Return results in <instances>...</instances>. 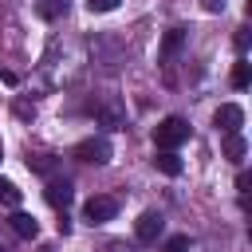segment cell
<instances>
[{
    "mask_svg": "<svg viewBox=\"0 0 252 252\" xmlns=\"http://www.w3.org/2000/svg\"><path fill=\"white\" fill-rule=\"evenodd\" d=\"M114 213H118V201H114V197H106V193H98V197H91V201L83 205L87 224H106Z\"/></svg>",
    "mask_w": 252,
    "mask_h": 252,
    "instance_id": "3957f363",
    "label": "cell"
},
{
    "mask_svg": "<svg viewBox=\"0 0 252 252\" xmlns=\"http://www.w3.org/2000/svg\"><path fill=\"white\" fill-rule=\"evenodd\" d=\"M185 138H189V122H185V118H177V114L161 118V122H158V130H154L158 150H177Z\"/></svg>",
    "mask_w": 252,
    "mask_h": 252,
    "instance_id": "6da1fadb",
    "label": "cell"
},
{
    "mask_svg": "<svg viewBox=\"0 0 252 252\" xmlns=\"http://www.w3.org/2000/svg\"><path fill=\"white\" fill-rule=\"evenodd\" d=\"M75 158L79 161H91V165H106L110 161V142L106 138H83L75 146Z\"/></svg>",
    "mask_w": 252,
    "mask_h": 252,
    "instance_id": "7a4b0ae2",
    "label": "cell"
},
{
    "mask_svg": "<svg viewBox=\"0 0 252 252\" xmlns=\"http://www.w3.org/2000/svg\"><path fill=\"white\" fill-rule=\"evenodd\" d=\"M0 205H20V189L8 177H0Z\"/></svg>",
    "mask_w": 252,
    "mask_h": 252,
    "instance_id": "8fae6325",
    "label": "cell"
},
{
    "mask_svg": "<svg viewBox=\"0 0 252 252\" xmlns=\"http://www.w3.org/2000/svg\"><path fill=\"white\" fill-rule=\"evenodd\" d=\"M0 252H4V248H0Z\"/></svg>",
    "mask_w": 252,
    "mask_h": 252,
    "instance_id": "ac0fdd59",
    "label": "cell"
},
{
    "mask_svg": "<svg viewBox=\"0 0 252 252\" xmlns=\"http://www.w3.org/2000/svg\"><path fill=\"white\" fill-rule=\"evenodd\" d=\"M244 154H248V142H244L240 134H224V158L240 165V161H244Z\"/></svg>",
    "mask_w": 252,
    "mask_h": 252,
    "instance_id": "52a82bcc",
    "label": "cell"
},
{
    "mask_svg": "<svg viewBox=\"0 0 252 252\" xmlns=\"http://www.w3.org/2000/svg\"><path fill=\"white\" fill-rule=\"evenodd\" d=\"M87 8H91V12H114L118 0H87Z\"/></svg>",
    "mask_w": 252,
    "mask_h": 252,
    "instance_id": "5bb4252c",
    "label": "cell"
},
{
    "mask_svg": "<svg viewBox=\"0 0 252 252\" xmlns=\"http://www.w3.org/2000/svg\"><path fill=\"white\" fill-rule=\"evenodd\" d=\"M154 165L165 173V177H177L181 173V158L173 154V150H158V158H154Z\"/></svg>",
    "mask_w": 252,
    "mask_h": 252,
    "instance_id": "ba28073f",
    "label": "cell"
},
{
    "mask_svg": "<svg viewBox=\"0 0 252 252\" xmlns=\"http://www.w3.org/2000/svg\"><path fill=\"white\" fill-rule=\"evenodd\" d=\"M59 8H67V0H43V16H55Z\"/></svg>",
    "mask_w": 252,
    "mask_h": 252,
    "instance_id": "9a60e30c",
    "label": "cell"
},
{
    "mask_svg": "<svg viewBox=\"0 0 252 252\" xmlns=\"http://www.w3.org/2000/svg\"><path fill=\"white\" fill-rule=\"evenodd\" d=\"M165 252H189V236H185V232L169 236V240H165Z\"/></svg>",
    "mask_w": 252,
    "mask_h": 252,
    "instance_id": "4fadbf2b",
    "label": "cell"
},
{
    "mask_svg": "<svg viewBox=\"0 0 252 252\" xmlns=\"http://www.w3.org/2000/svg\"><path fill=\"white\" fill-rule=\"evenodd\" d=\"M181 39H185V32H181V28H169L165 39H161V59H169V55L181 47Z\"/></svg>",
    "mask_w": 252,
    "mask_h": 252,
    "instance_id": "30bf717a",
    "label": "cell"
},
{
    "mask_svg": "<svg viewBox=\"0 0 252 252\" xmlns=\"http://www.w3.org/2000/svg\"><path fill=\"white\" fill-rule=\"evenodd\" d=\"M248 79H252V71H248V63L240 59V63L232 67V87H236V91H244V87H248Z\"/></svg>",
    "mask_w": 252,
    "mask_h": 252,
    "instance_id": "7c38bea8",
    "label": "cell"
},
{
    "mask_svg": "<svg viewBox=\"0 0 252 252\" xmlns=\"http://www.w3.org/2000/svg\"><path fill=\"white\" fill-rule=\"evenodd\" d=\"M0 158H4V146H0Z\"/></svg>",
    "mask_w": 252,
    "mask_h": 252,
    "instance_id": "e0dca14e",
    "label": "cell"
},
{
    "mask_svg": "<svg viewBox=\"0 0 252 252\" xmlns=\"http://www.w3.org/2000/svg\"><path fill=\"white\" fill-rule=\"evenodd\" d=\"M71 181L63 177V181H47V205H55V209H67L71 205Z\"/></svg>",
    "mask_w": 252,
    "mask_h": 252,
    "instance_id": "8992f818",
    "label": "cell"
},
{
    "mask_svg": "<svg viewBox=\"0 0 252 252\" xmlns=\"http://www.w3.org/2000/svg\"><path fill=\"white\" fill-rule=\"evenodd\" d=\"M12 228H16V236H24V240H35V236H39V224H35V217H28V213H16V217H12Z\"/></svg>",
    "mask_w": 252,
    "mask_h": 252,
    "instance_id": "9c48e42d",
    "label": "cell"
},
{
    "mask_svg": "<svg viewBox=\"0 0 252 252\" xmlns=\"http://www.w3.org/2000/svg\"><path fill=\"white\" fill-rule=\"evenodd\" d=\"M213 122H217V130L220 134H240V122H244V110L236 106V102H224L217 114H213Z\"/></svg>",
    "mask_w": 252,
    "mask_h": 252,
    "instance_id": "277c9868",
    "label": "cell"
},
{
    "mask_svg": "<svg viewBox=\"0 0 252 252\" xmlns=\"http://www.w3.org/2000/svg\"><path fill=\"white\" fill-rule=\"evenodd\" d=\"M248 185H252V177H248V173H240V177H236V189H240V193H248Z\"/></svg>",
    "mask_w": 252,
    "mask_h": 252,
    "instance_id": "2e32d148",
    "label": "cell"
},
{
    "mask_svg": "<svg viewBox=\"0 0 252 252\" xmlns=\"http://www.w3.org/2000/svg\"><path fill=\"white\" fill-rule=\"evenodd\" d=\"M161 228H165L161 213H142V217H138V224H134V232H138V240H142V244H154V240L161 236Z\"/></svg>",
    "mask_w": 252,
    "mask_h": 252,
    "instance_id": "5b68a950",
    "label": "cell"
}]
</instances>
